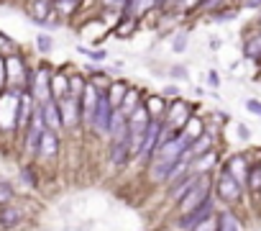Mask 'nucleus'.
I'll list each match as a JSON object with an SVG mask.
<instances>
[{"label":"nucleus","instance_id":"nucleus-8","mask_svg":"<svg viewBox=\"0 0 261 231\" xmlns=\"http://www.w3.org/2000/svg\"><path fill=\"white\" fill-rule=\"evenodd\" d=\"M57 105H59V110H62V121H64V126H72V124L80 119V100H77V98L64 95V98L57 100Z\"/></svg>","mask_w":261,"mask_h":231},{"label":"nucleus","instance_id":"nucleus-12","mask_svg":"<svg viewBox=\"0 0 261 231\" xmlns=\"http://www.w3.org/2000/svg\"><path fill=\"white\" fill-rule=\"evenodd\" d=\"M51 11H54V0H31V3H29V13L39 24H46Z\"/></svg>","mask_w":261,"mask_h":231},{"label":"nucleus","instance_id":"nucleus-2","mask_svg":"<svg viewBox=\"0 0 261 231\" xmlns=\"http://www.w3.org/2000/svg\"><path fill=\"white\" fill-rule=\"evenodd\" d=\"M207 193H210L207 177H197V180L192 182V188L185 193V198L179 200V213H192V211H197V208L207 200Z\"/></svg>","mask_w":261,"mask_h":231},{"label":"nucleus","instance_id":"nucleus-4","mask_svg":"<svg viewBox=\"0 0 261 231\" xmlns=\"http://www.w3.org/2000/svg\"><path fill=\"white\" fill-rule=\"evenodd\" d=\"M31 95H34V100L36 103H46V100H51V72L46 70V67H39L34 75H31Z\"/></svg>","mask_w":261,"mask_h":231},{"label":"nucleus","instance_id":"nucleus-6","mask_svg":"<svg viewBox=\"0 0 261 231\" xmlns=\"http://www.w3.org/2000/svg\"><path fill=\"white\" fill-rule=\"evenodd\" d=\"M41 119H44V126H46L49 131H57V129L64 126V121H62V110H59V105H57L54 98L46 100V103H41Z\"/></svg>","mask_w":261,"mask_h":231},{"label":"nucleus","instance_id":"nucleus-25","mask_svg":"<svg viewBox=\"0 0 261 231\" xmlns=\"http://www.w3.org/2000/svg\"><path fill=\"white\" fill-rule=\"evenodd\" d=\"M248 185H251L253 193H261V165L248 170Z\"/></svg>","mask_w":261,"mask_h":231},{"label":"nucleus","instance_id":"nucleus-11","mask_svg":"<svg viewBox=\"0 0 261 231\" xmlns=\"http://www.w3.org/2000/svg\"><path fill=\"white\" fill-rule=\"evenodd\" d=\"M225 172L236 180V182H246L248 180V162H246V157H241V154H236L228 165H225Z\"/></svg>","mask_w":261,"mask_h":231},{"label":"nucleus","instance_id":"nucleus-28","mask_svg":"<svg viewBox=\"0 0 261 231\" xmlns=\"http://www.w3.org/2000/svg\"><path fill=\"white\" fill-rule=\"evenodd\" d=\"M128 6V0H105V8H110V11H123Z\"/></svg>","mask_w":261,"mask_h":231},{"label":"nucleus","instance_id":"nucleus-37","mask_svg":"<svg viewBox=\"0 0 261 231\" xmlns=\"http://www.w3.org/2000/svg\"><path fill=\"white\" fill-rule=\"evenodd\" d=\"M167 3H169V0H154V6H156V8H162V6H167Z\"/></svg>","mask_w":261,"mask_h":231},{"label":"nucleus","instance_id":"nucleus-5","mask_svg":"<svg viewBox=\"0 0 261 231\" xmlns=\"http://www.w3.org/2000/svg\"><path fill=\"white\" fill-rule=\"evenodd\" d=\"M215 188H218V195H220L225 203H238V200H241V182H236L228 172H220V175H218Z\"/></svg>","mask_w":261,"mask_h":231},{"label":"nucleus","instance_id":"nucleus-30","mask_svg":"<svg viewBox=\"0 0 261 231\" xmlns=\"http://www.w3.org/2000/svg\"><path fill=\"white\" fill-rule=\"evenodd\" d=\"M246 108H248V110H251L253 115H261V103H258V100L248 98V100H246Z\"/></svg>","mask_w":261,"mask_h":231},{"label":"nucleus","instance_id":"nucleus-14","mask_svg":"<svg viewBox=\"0 0 261 231\" xmlns=\"http://www.w3.org/2000/svg\"><path fill=\"white\" fill-rule=\"evenodd\" d=\"M39 152H41V157H54L57 152H59V136H57V131H44L41 134V142H39Z\"/></svg>","mask_w":261,"mask_h":231},{"label":"nucleus","instance_id":"nucleus-20","mask_svg":"<svg viewBox=\"0 0 261 231\" xmlns=\"http://www.w3.org/2000/svg\"><path fill=\"white\" fill-rule=\"evenodd\" d=\"M151 6H154V0H128L125 8H128V13L134 16V18H139V16H144Z\"/></svg>","mask_w":261,"mask_h":231},{"label":"nucleus","instance_id":"nucleus-23","mask_svg":"<svg viewBox=\"0 0 261 231\" xmlns=\"http://www.w3.org/2000/svg\"><path fill=\"white\" fill-rule=\"evenodd\" d=\"M146 110H149V115H151V119H156V115H164V110H167V103H164L159 95H154V98H149V105H146Z\"/></svg>","mask_w":261,"mask_h":231},{"label":"nucleus","instance_id":"nucleus-1","mask_svg":"<svg viewBox=\"0 0 261 231\" xmlns=\"http://www.w3.org/2000/svg\"><path fill=\"white\" fill-rule=\"evenodd\" d=\"M187 149H190V142H187L182 134L174 136V139H169V142H164V144L156 149V154L151 157V165H149V170H151V180H154V182H164V180H169L174 165L182 159V154H185Z\"/></svg>","mask_w":261,"mask_h":231},{"label":"nucleus","instance_id":"nucleus-9","mask_svg":"<svg viewBox=\"0 0 261 231\" xmlns=\"http://www.w3.org/2000/svg\"><path fill=\"white\" fill-rule=\"evenodd\" d=\"M192 119V108L182 100H177L172 108H169V119H167V126H185L187 121Z\"/></svg>","mask_w":261,"mask_h":231},{"label":"nucleus","instance_id":"nucleus-13","mask_svg":"<svg viewBox=\"0 0 261 231\" xmlns=\"http://www.w3.org/2000/svg\"><path fill=\"white\" fill-rule=\"evenodd\" d=\"M130 157V142H113L110 144V162L113 167H125Z\"/></svg>","mask_w":261,"mask_h":231},{"label":"nucleus","instance_id":"nucleus-39","mask_svg":"<svg viewBox=\"0 0 261 231\" xmlns=\"http://www.w3.org/2000/svg\"><path fill=\"white\" fill-rule=\"evenodd\" d=\"M74 3H80V0H74Z\"/></svg>","mask_w":261,"mask_h":231},{"label":"nucleus","instance_id":"nucleus-16","mask_svg":"<svg viewBox=\"0 0 261 231\" xmlns=\"http://www.w3.org/2000/svg\"><path fill=\"white\" fill-rule=\"evenodd\" d=\"M21 218H23V213L18 208H11V205L0 208V223H3L6 228H13L16 223H21Z\"/></svg>","mask_w":261,"mask_h":231},{"label":"nucleus","instance_id":"nucleus-15","mask_svg":"<svg viewBox=\"0 0 261 231\" xmlns=\"http://www.w3.org/2000/svg\"><path fill=\"white\" fill-rule=\"evenodd\" d=\"M105 95H108V100H110L113 110H118V108L123 105L125 95H128V85H123V82H115V85H110V93H105Z\"/></svg>","mask_w":261,"mask_h":231},{"label":"nucleus","instance_id":"nucleus-19","mask_svg":"<svg viewBox=\"0 0 261 231\" xmlns=\"http://www.w3.org/2000/svg\"><path fill=\"white\" fill-rule=\"evenodd\" d=\"M241 221L233 216V213H220L218 218V231H241Z\"/></svg>","mask_w":261,"mask_h":231},{"label":"nucleus","instance_id":"nucleus-27","mask_svg":"<svg viewBox=\"0 0 261 231\" xmlns=\"http://www.w3.org/2000/svg\"><path fill=\"white\" fill-rule=\"evenodd\" d=\"M11 198H13V188H11L6 180H0V205L11 203Z\"/></svg>","mask_w":261,"mask_h":231},{"label":"nucleus","instance_id":"nucleus-26","mask_svg":"<svg viewBox=\"0 0 261 231\" xmlns=\"http://www.w3.org/2000/svg\"><path fill=\"white\" fill-rule=\"evenodd\" d=\"M192 231H218V216L213 213L210 218H205L202 223H197V226H195Z\"/></svg>","mask_w":261,"mask_h":231},{"label":"nucleus","instance_id":"nucleus-32","mask_svg":"<svg viewBox=\"0 0 261 231\" xmlns=\"http://www.w3.org/2000/svg\"><path fill=\"white\" fill-rule=\"evenodd\" d=\"M8 82V72H6V59H0V90Z\"/></svg>","mask_w":261,"mask_h":231},{"label":"nucleus","instance_id":"nucleus-21","mask_svg":"<svg viewBox=\"0 0 261 231\" xmlns=\"http://www.w3.org/2000/svg\"><path fill=\"white\" fill-rule=\"evenodd\" d=\"M210 147H213V139H210L207 134H202L197 142H192V144H190V152H192V157H202V154H207V152H210Z\"/></svg>","mask_w":261,"mask_h":231},{"label":"nucleus","instance_id":"nucleus-7","mask_svg":"<svg viewBox=\"0 0 261 231\" xmlns=\"http://www.w3.org/2000/svg\"><path fill=\"white\" fill-rule=\"evenodd\" d=\"M210 216H213V203H210V200H205L197 211H192V213H182V218H179V223H177V226H179V228H190V231H192L197 223H202V221H205V218H210Z\"/></svg>","mask_w":261,"mask_h":231},{"label":"nucleus","instance_id":"nucleus-18","mask_svg":"<svg viewBox=\"0 0 261 231\" xmlns=\"http://www.w3.org/2000/svg\"><path fill=\"white\" fill-rule=\"evenodd\" d=\"M64 95H69V80H67L64 75L51 77V98L59 100V98H64Z\"/></svg>","mask_w":261,"mask_h":231},{"label":"nucleus","instance_id":"nucleus-34","mask_svg":"<svg viewBox=\"0 0 261 231\" xmlns=\"http://www.w3.org/2000/svg\"><path fill=\"white\" fill-rule=\"evenodd\" d=\"M243 6H246V8H258L261 0H243Z\"/></svg>","mask_w":261,"mask_h":231},{"label":"nucleus","instance_id":"nucleus-24","mask_svg":"<svg viewBox=\"0 0 261 231\" xmlns=\"http://www.w3.org/2000/svg\"><path fill=\"white\" fill-rule=\"evenodd\" d=\"M243 52H246V57H261V34L253 36V39H248Z\"/></svg>","mask_w":261,"mask_h":231},{"label":"nucleus","instance_id":"nucleus-35","mask_svg":"<svg viewBox=\"0 0 261 231\" xmlns=\"http://www.w3.org/2000/svg\"><path fill=\"white\" fill-rule=\"evenodd\" d=\"M172 75H174V77H182V80H185V77H187V70H172Z\"/></svg>","mask_w":261,"mask_h":231},{"label":"nucleus","instance_id":"nucleus-33","mask_svg":"<svg viewBox=\"0 0 261 231\" xmlns=\"http://www.w3.org/2000/svg\"><path fill=\"white\" fill-rule=\"evenodd\" d=\"M82 52H85L87 57H92V59H102V57H105V52H90V49H82Z\"/></svg>","mask_w":261,"mask_h":231},{"label":"nucleus","instance_id":"nucleus-36","mask_svg":"<svg viewBox=\"0 0 261 231\" xmlns=\"http://www.w3.org/2000/svg\"><path fill=\"white\" fill-rule=\"evenodd\" d=\"M238 134H241V139H248V129H246V126H241Z\"/></svg>","mask_w":261,"mask_h":231},{"label":"nucleus","instance_id":"nucleus-29","mask_svg":"<svg viewBox=\"0 0 261 231\" xmlns=\"http://www.w3.org/2000/svg\"><path fill=\"white\" fill-rule=\"evenodd\" d=\"M172 49H174V52H185V49H187V36L179 34V36L174 39V47H172Z\"/></svg>","mask_w":261,"mask_h":231},{"label":"nucleus","instance_id":"nucleus-10","mask_svg":"<svg viewBox=\"0 0 261 231\" xmlns=\"http://www.w3.org/2000/svg\"><path fill=\"white\" fill-rule=\"evenodd\" d=\"M6 72H8V80L16 85V93H18V87L26 85V70H23V62H21L18 57L6 59Z\"/></svg>","mask_w":261,"mask_h":231},{"label":"nucleus","instance_id":"nucleus-17","mask_svg":"<svg viewBox=\"0 0 261 231\" xmlns=\"http://www.w3.org/2000/svg\"><path fill=\"white\" fill-rule=\"evenodd\" d=\"M205 134V126H202V121L200 119H190L187 124H185V131H182V136L192 144V142H197L200 136Z\"/></svg>","mask_w":261,"mask_h":231},{"label":"nucleus","instance_id":"nucleus-31","mask_svg":"<svg viewBox=\"0 0 261 231\" xmlns=\"http://www.w3.org/2000/svg\"><path fill=\"white\" fill-rule=\"evenodd\" d=\"M36 44H39V49H41V52H49V49H51V39H49V36H44V34L36 39Z\"/></svg>","mask_w":261,"mask_h":231},{"label":"nucleus","instance_id":"nucleus-22","mask_svg":"<svg viewBox=\"0 0 261 231\" xmlns=\"http://www.w3.org/2000/svg\"><path fill=\"white\" fill-rule=\"evenodd\" d=\"M136 108H139V95H136L134 90H128V95H125V100H123V105H120L118 110H120V113L125 115V119H128V115L134 113Z\"/></svg>","mask_w":261,"mask_h":231},{"label":"nucleus","instance_id":"nucleus-3","mask_svg":"<svg viewBox=\"0 0 261 231\" xmlns=\"http://www.w3.org/2000/svg\"><path fill=\"white\" fill-rule=\"evenodd\" d=\"M110 119H113V105H110L108 95L100 90V98H97V105H95V110H92L90 126L97 129L100 134H108V131H110Z\"/></svg>","mask_w":261,"mask_h":231},{"label":"nucleus","instance_id":"nucleus-38","mask_svg":"<svg viewBox=\"0 0 261 231\" xmlns=\"http://www.w3.org/2000/svg\"><path fill=\"white\" fill-rule=\"evenodd\" d=\"M258 26H261V18H258Z\"/></svg>","mask_w":261,"mask_h":231}]
</instances>
